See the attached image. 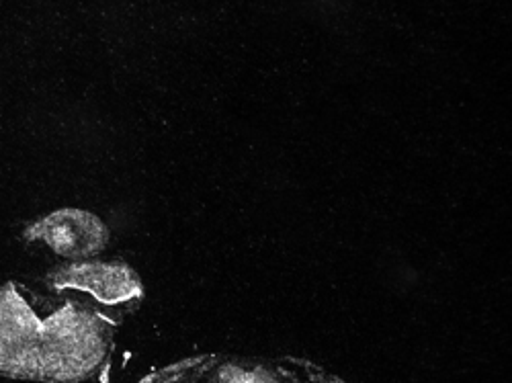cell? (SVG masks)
<instances>
[{
    "mask_svg": "<svg viewBox=\"0 0 512 383\" xmlns=\"http://www.w3.org/2000/svg\"><path fill=\"white\" fill-rule=\"evenodd\" d=\"M117 324L80 297L7 281L0 285V375L39 383L89 381L111 359Z\"/></svg>",
    "mask_w": 512,
    "mask_h": 383,
    "instance_id": "6da1fadb",
    "label": "cell"
},
{
    "mask_svg": "<svg viewBox=\"0 0 512 383\" xmlns=\"http://www.w3.org/2000/svg\"><path fill=\"white\" fill-rule=\"evenodd\" d=\"M41 285L89 302L103 314L121 322L144 300V285L132 265L119 259H91L64 263L41 277Z\"/></svg>",
    "mask_w": 512,
    "mask_h": 383,
    "instance_id": "7a4b0ae2",
    "label": "cell"
},
{
    "mask_svg": "<svg viewBox=\"0 0 512 383\" xmlns=\"http://www.w3.org/2000/svg\"><path fill=\"white\" fill-rule=\"evenodd\" d=\"M21 238L25 244L50 250L66 263H80L103 254L111 242V232L91 211L64 207L27 224Z\"/></svg>",
    "mask_w": 512,
    "mask_h": 383,
    "instance_id": "3957f363",
    "label": "cell"
},
{
    "mask_svg": "<svg viewBox=\"0 0 512 383\" xmlns=\"http://www.w3.org/2000/svg\"><path fill=\"white\" fill-rule=\"evenodd\" d=\"M195 383H306L277 361L252 357H209Z\"/></svg>",
    "mask_w": 512,
    "mask_h": 383,
    "instance_id": "277c9868",
    "label": "cell"
},
{
    "mask_svg": "<svg viewBox=\"0 0 512 383\" xmlns=\"http://www.w3.org/2000/svg\"><path fill=\"white\" fill-rule=\"evenodd\" d=\"M209 357L211 355L199 357V359H189L181 365H173V367L146 377L142 383H195L197 377L201 375V371L205 369Z\"/></svg>",
    "mask_w": 512,
    "mask_h": 383,
    "instance_id": "5b68a950",
    "label": "cell"
}]
</instances>
